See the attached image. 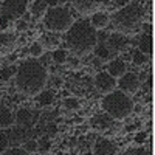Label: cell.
Wrapping results in <instances>:
<instances>
[{
	"label": "cell",
	"mask_w": 155,
	"mask_h": 155,
	"mask_svg": "<svg viewBox=\"0 0 155 155\" xmlns=\"http://www.w3.org/2000/svg\"><path fill=\"white\" fill-rule=\"evenodd\" d=\"M17 88L25 95H37L47 84V70L39 61L28 59L16 70Z\"/></svg>",
	"instance_id": "obj_1"
},
{
	"label": "cell",
	"mask_w": 155,
	"mask_h": 155,
	"mask_svg": "<svg viewBox=\"0 0 155 155\" xmlns=\"http://www.w3.org/2000/svg\"><path fill=\"white\" fill-rule=\"evenodd\" d=\"M67 45L74 51L76 54H85L90 50H93L98 42L96 28L92 27V23L87 20H78L71 23V27L67 30Z\"/></svg>",
	"instance_id": "obj_2"
},
{
	"label": "cell",
	"mask_w": 155,
	"mask_h": 155,
	"mask_svg": "<svg viewBox=\"0 0 155 155\" xmlns=\"http://www.w3.org/2000/svg\"><path fill=\"white\" fill-rule=\"evenodd\" d=\"M101 107L113 120H123L134 110V101L127 96V93L121 92V90H118V92L112 90L102 98Z\"/></svg>",
	"instance_id": "obj_3"
},
{
	"label": "cell",
	"mask_w": 155,
	"mask_h": 155,
	"mask_svg": "<svg viewBox=\"0 0 155 155\" xmlns=\"http://www.w3.org/2000/svg\"><path fill=\"white\" fill-rule=\"evenodd\" d=\"M143 17H144V8L138 2H134L121 6V9L115 14L113 20L118 28L124 31H132L141 23Z\"/></svg>",
	"instance_id": "obj_4"
},
{
	"label": "cell",
	"mask_w": 155,
	"mask_h": 155,
	"mask_svg": "<svg viewBox=\"0 0 155 155\" xmlns=\"http://www.w3.org/2000/svg\"><path fill=\"white\" fill-rule=\"evenodd\" d=\"M73 23V17L67 8L62 6H53L47 11L45 14V27L50 31H67Z\"/></svg>",
	"instance_id": "obj_5"
},
{
	"label": "cell",
	"mask_w": 155,
	"mask_h": 155,
	"mask_svg": "<svg viewBox=\"0 0 155 155\" xmlns=\"http://www.w3.org/2000/svg\"><path fill=\"white\" fill-rule=\"evenodd\" d=\"M28 0H5L2 5V17L6 20H16L27 11Z\"/></svg>",
	"instance_id": "obj_6"
},
{
	"label": "cell",
	"mask_w": 155,
	"mask_h": 155,
	"mask_svg": "<svg viewBox=\"0 0 155 155\" xmlns=\"http://www.w3.org/2000/svg\"><path fill=\"white\" fill-rule=\"evenodd\" d=\"M120 90L124 93H135L140 88V78L137 73H124L120 76Z\"/></svg>",
	"instance_id": "obj_7"
},
{
	"label": "cell",
	"mask_w": 155,
	"mask_h": 155,
	"mask_svg": "<svg viewBox=\"0 0 155 155\" xmlns=\"http://www.w3.org/2000/svg\"><path fill=\"white\" fill-rule=\"evenodd\" d=\"M95 87L99 90L101 93H109L116 87V81L112 74H109L107 71H101L96 74L95 79Z\"/></svg>",
	"instance_id": "obj_8"
},
{
	"label": "cell",
	"mask_w": 155,
	"mask_h": 155,
	"mask_svg": "<svg viewBox=\"0 0 155 155\" xmlns=\"http://www.w3.org/2000/svg\"><path fill=\"white\" fill-rule=\"evenodd\" d=\"M14 120L17 121L19 126H22V127L27 129V127H31L33 124H36V123L39 121V112L33 113L30 109H19Z\"/></svg>",
	"instance_id": "obj_9"
},
{
	"label": "cell",
	"mask_w": 155,
	"mask_h": 155,
	"mask_svg": "<svg viewBox=\"0 0 155 155\" xmlns=\"http://www.w3.org/2000/svg\"><path fill=\"white\" fill-rule=\"evenodd\" d=\"M106 44H107L109 50L112 51L113 54H118L120 51L126 50V47H127V39H126L121 33H113V34L109 36V39L106 41Z\"/></svg>",
	"instance_id": "obj_10"
},
{
	"label": "cell",
	"mask_w": 155,
	"mask_h": 155,
	"mask_svg": "<svg viewBox=\"0 0 155 155\" xmlns=\"http://www.w3.org/2000/svg\"><path fill=\"white\" fill-rule=\"evenodd\" d=\"M152 48H153L152 34H150V31H144L138 39V50L141 51V53H144L147 58H150L152 56Z\"/></svg>",
	"instance_id": "obj_11"
},
{
	"label": "cell",
	"mask_w": 155,
	"mask_h": 155,
	"mask_svg": "<svg viewBox=\"0 0 155 155\" xmlns=\"http://www.w3.org/2000/svg\"><path fill=\"white\" fill-rule=\"evenodd\" d=\"M126 62L123 59H113L110 64H109V74H112L113 78H120L126 73Z\"/></svg>",
	"instance_id": "obj_12"
},
{
	"label": "cell",
	"mask_w": 155,
	"mask_h": 155,
	"mask_svg": "<svg viewBox=\"0 0 155 155\" xmlns=\"http://www.w3.org/2000/svg\"><path fill=\"white\" fill-rule=\"evenodd\" d=\"M14 118H16V116H14V113H12V110L9 107H5V106L0 107V127H2V129L12 126Z\"/></svg>",
	"instance_id": "obj_13"
},
{
	"label": "cell",
	"mask_w": 155,
	"mask_h": 155,
	"mask_svg": "<svg viewBox=\"0 0 155 155\" xmlns=\"http://www.w3.org/2000/svg\"><path fill=\"white\" fill-rule=\"evenodd\" d=\"M116 152V146L109 140H99L95 144V153L104 155V153H115Z\"/></svg>",
	"instance_id": "obj_14"
},
{
	"label": "cell",
	"mask_w": 155,
	"mask_h": 155,
	"mask_svg": "<svg viewBox=\"0 0 155 155\" xmlns=\"http://www.w3.org/2000/svg\"><path fill=\"white\" fill-rule=\"evenodd\" d=\"M25 138H27V132H25V127H22V126L14 127V129H12V130L9 132V135H8L9 143H11V144H14V146L20 144Z\"/></svg>",
	"instance_id": "obj_15"
},
{
	"label": "cell",
	"mask_w": 155,
	"mask_h": 155,
	"mask_svg": "<svg viewBox=\"0 0 155 155\" xmlns=\"http://www.w3.org/2000/svg\"><path fill=\"white\" fill-rule=\"evenodd\" d=\"M96 47V50H95V53H96V56H98V59H110V58H113L115 54L112 53V51L109 50V47H107V44H106V41L102 39V36H101V39H99V44L98 45H95Z\"/></svg>",
	"instance_id": "obj_16"
},
{
	"label": "cell",
	"mask_w": 155,
	"mask_h": 155,
	"mask_svg": "<svg viewBox=\"0 0 155 155\" xmlns=\"http://www.w3.org/2000/svg\"><path fill=\"white\" fill-rule=\"evenodd\" d=\"M71 3L79 12H88L95 8L96 0H71Z\"/></svg>",
	"instance_id": "obj_17"
},
{
	"label": "cell",
	"mask_w": 155,
	"mask_h": 155,
	"mask_svg": "<svg viewBox=\"0 0 155 155\" xmlns=\"http://www.w3.org/2000/svg\"><path fill=\"white\" fill-rule=\"evenodd\" d=\"M39 96H37V102L41 106H50L51 102L54 101V92L51 88H48V90H41V92L37 93Z\"/></svg>",
	"instance_id": "obj_18"
},
{
	"label": "cell",
	"mask_w": 155,
	"mask_h": 155,
	"mask_svg": "<svg viewBox=\"0 0 155 155\" xmlns=\"http://www.w3.org/2000/svg\"><path fill=\"white\" fill-rule=\"evenodd\" d=\"M92 124L98 129H107L110 124H112V116L107 115V113H102V115H98L92 120Z\"/></svg>",
	"instance_id": "obj_19"
},
{
	"label": "cell",
	"mask_w": 155,
	"mask_h": 155,
	"mask_svg": "<svg viewBox=\"0 0 155 155\" xmlns=\"http://www.w3.org/2000/svg\"><path fill=\"white\" fill-rule=\"evenodd\" d=\"M47 6H48V0H37V2H34V5L31 6L33 17L37 19V17H41L42 14H45Z\"/></svg>",
	"instance_id": "obj_20"
},
{
	"label": "cell",
	"mask_w": 155,
	"mask_h": 155,
	"mask_svg": "<svg viewBox=\"0 0 155 155\" xmlns=\"http://www.w3.org/2000/svg\"><path fill=\"white\" fill-rule=\"evenodd\" d=\"M107 22H109V17L106 12H96V14L92 16V22L90 23H92L93 28H104Z\"/></svg>",
	"instance_id": "obj_21"
},
{
	"label": "cell",
	"mask_w": 155,
	"mask_h": 155,
	"mask_svg": "<svg viewBox=\"0 0 155 155\" xmlns=\"http://www.w3.org/2000/svg\"><path fill=\"white\" fill-rule=\"evenodd\" d=\"M130 56H132V61H134L135 65H143V64H146L147 59H149L144 53H141L140 50H134Z\"/></svg>",
	"instance_id": "obj_22"
},
{
	"label": "cell",
	"mask_w": 155,
	"mask_h": 155,
	"mask_svg": "<svg viewBox=\"0 0 155 155\" xmlns=\"http://www.w3.org/2000/svg\"><path fill=\"white\" fill-rule=\"evenodd\" d=\"M50 147H51V141H50L48 137L44 135V137L41 138V141L37 143V150H39V152H42V153H45V152L50 150Z\"/></svg>",
	"instance_id": "obj_23"
},
{
	"label": "cell",
	"mask_w": 155,
	"mask_h": 155,
	"mask_svg": "<svg viewBox=\"0 0 155 155\" xmlns=\"http://www.w3.org/2000/svg\"><path fill=\"white\" fill-rule=\"evenodd\" d=\"M12 74H16V68L14 67H5V68L0 70V79L2 81H9Z\"/></svg>",
	"instance_id": "obj_24"
},
{
	"label": "cell",
	"mask_w": 155,
	"mask_h": 155,
	"mask_svg": "<svg viewBox=\"0 0 155 155\" xmlns=\"http://www.w3.org/2000/svg\"><path fill=\"white\" fill-rule=\"evenodd\" d=\"M64 106L68 110H78L79 109V101L76 98H67V99H64Z\"/></svg>",
	"instance_id": "obj_25"
},
{
	"label": "cell",
	"mask_w": 155,
	"mask_h": 155,
	"mask_svg": "<svg viewBox=\"0 0 155 155\" xmlns=\"http://www.w3.org/2000/svg\"><path fill=\"white\" fill-rule=\"evenodd\" d=\"M9 146V140H8V135L3 132V130H0V153H3Z\"/></svg>",
	"instance_id": "obj_26"
},
{
	"label": "cell",
	"mask_w": 155,
	"mask_h": 155,
	"mask_svg": "<svg viewBox=\"0 0 155 155\" xmlns=\"http://www.w3.org/2000/svg\"><path fill=\"white\" fill-rule=\"evenodd\" d=\"M53 59H54V62H58V64H64V62H65V59H67L65 50H56L54 53H53Z\"/></svg>",
	"instance_id": "obj_27"
},
{
	"label": "cell",
	"mask_w": 155,
	"mask_h": 155,
	"mask_svg": "<svg viewBox=\"0 0 155 155\" xmlns=\"http://www.w3.org/2000/svg\"><path fill=\"white\" fill-rule=\"evenodd\" d=\"M42 51H44V50H42V45L37 44V42L30 47V54H31L33 58H39V56L42 54Z\"/></svg>",
	"instance_id": "obj_28"
},
{
	"label": "cell",
	"mask_w": 155,
	"mask_h": 155,
	"mask_svg": "<svg viewBox=\"0 0 155 155\" xmlns=\"http://www.w3.org/2000/svg\"><path fill=\"white\" fill-rule=\"evenodd\" d=\"M23 149L27 150V153H31V152H36L37 150V141H34V140H28L27 143H25V146H23Z\"/></svg>",
	"instance_id": "obj_29"
},
{
	"label": "cell",
	"mask_w": 155,
	"mask_h": 155,
	"mask_svg": "<svg viewBox=\"0 0 155 155\" xmlns=\"http://www.w3.org/2000/svg\"><path fill=\"white\" fill-rule=\"evenodd\" d=\"M11 42H14V36H12L11 33H3V34H0V44H3V45H8Z\"/></svg>",
	"instance_id": "obj_30"
},
{
	"label": "cell",
	"mask_w": 155,
	"mask_h": 155,
	"mask_svg": "<svg viewBox=\"0 0 155 155\" xmlns=\"http://www.w3.org/2000/svg\"><path fill=\"white\" fill-rule=\"evenodd\" d=\"M5 153L6 155H25V153H27V150L22 149V147H12V149H6Z\"/></svg>",
	"instance_id": "obj_31"
},
{
	"label": "cell",
	"mask_w": 155,
	"mask_h": 155,
	"mask_svg": "<svg viewBox=\"0 0 155 155\" xmlns=\"http://www.w3.org/2000/svg\"><path fill=\"white\" fill-rule=\"evenodd\" d=\"M146 132H140V134H137V137H135V141L137 143H144L146 141Z\"/></svg>",
	"instance_id": "obj_32"
},
{
	"label": "cell",
	"mask_w": 155,
	"mask_h": 155,
	"mask_svg": "<svg viewBox=\"0 0 155 155\" xmlns=\"http://www.w3.org/2000/svg\"><path fill=\"white\" fill-rule=\"evenodd\" d=\"M143 88L146 90V92H150V90H152V76L150 74L147 76V82H144V87Z\"/></svg>",
	"instance_id": "obj_33"
},
{
	"label": "cell",
	"mask_w": 155,
	"mask_h": 155,
	"mask_svg": "<svg viewBox=\"0 0 155 155\" xmlns=\"http://www.w3.org/2000/svg\"><path fill=\"white\" fill-rule=\"evenodd\" d=\"M45 42H47V44H56L58 39H56L54 36H45Z\"/></svg>",
	"instance_id": "obj_34"
},
{
	"label": "cell",
	"mask_w": 155,
	"mask_h": 155,
	"mask_svg": "<svg viewBox=\"0 0 155 155\" xmlns=\"http://www.w3.org/2000/svg\"><path fill=\"white\" fill-rule=\"evenodd\" d=\"M127 153H143V155H144V153H147V152H146V149H134V150H129Z\"/></svg>",
	"instance_id": "obj_35"
},
{
	"label": "cell",
	"mask_w": 155,
	"mask_h": 155,
	"mask_svg": "<svg viewBox=\"0 0 155 155\" xmlns=\"http://www.w3.org/2000/svg\"><path fill=\"white\" fill-rule=\"evenodd\" d=\"M113 2H115V5H118V6H124V5L129 3V0H113Z\"/></svg>",
	"instance_id": "obj_36"
},
{
	"label": "cell",
	"mask_w": 155,
	"mask_h": 155,
	"mask_svg": "<svg viewBox=\"0 0 155 155\" xmlns=\"http://www.w3.org/2000/svg\"><path fill=\"white\" fill-rule=\"evenodd\" d=\"M27 27H28V25H27V22H20L19 25H17V28L22 31V30H27Z\"/></svg>",
	"instance_id": "obj_37"
},
{
	"label": "cell",
	"mask_w": 155,
	"mask_h": 155,
	"mask_svg": "<svg viewBox=\"0 0 155 155\" xmlns=\"http://www.w3.org/2000/svg\"><path fill=\"white\" fill-rule=\"evenodd\" d=\"M93 65H95V67H99V65H101V59H95V61H93Z\"/></svg>",
	"instance_id": "obj_38"
}]
</instances>
